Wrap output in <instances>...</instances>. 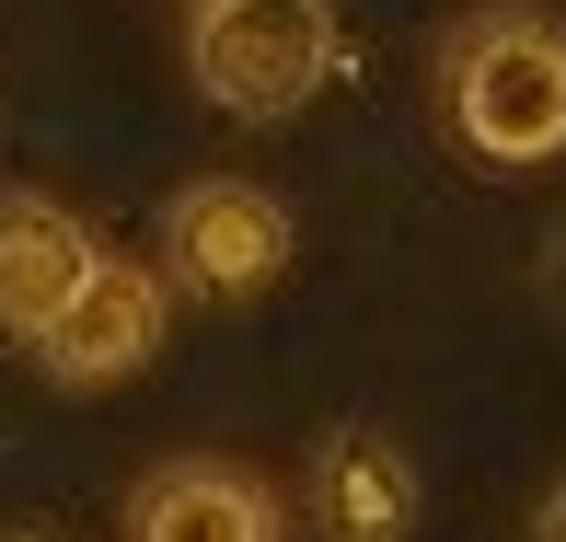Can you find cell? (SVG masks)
I'll return each mask as SVG.
<instances>
[{
    "mask_svg": "<svg viewBox=\"0 0 566 542\" xmlns=\"http://www.w3.org/2000/svg\"><path fill=\"white\" fill-rule=\"evenodd\" d=\"M451 127L485 162H555L566 150V23L555 12H474L440 59Z\"/></svg>",
    "mask_w": 566,
    "mask_h": 542,
    "instance_id": "1",
    "label": "cell"
},
{
    "mask_svg": "<svg viewBox=\"0 0 566 542\" xmlns=\"http://www.w3.org/2000/svg\"><path fill=\"white\" fill-rule=\"evenodd\" d=\"M186 59L220 116H301L336 70V12L324 0H197Z\"/></svg>",
    "mask_w": 566,
    "mask_h": 542,
    "instance_id": "2",
    "label": "cell"
},
{
    "mask_svg": "<svg viewBox=\"0 0 566 542\" xmlns=\"http://www.w3.org/2000/svg\"><path fill=\"white\" fill-rule=\"evenodd\" d=\"M290 209H277L266 185H243V173H209V185H186L174 196V220H163V266L186 277L197 300H254V289H277L290 277Z\"/></svg>",
    "mask_w": 566,
    "mask_h": 542,
    "instance_id": "3",
    "label": "cell"
},
{
    "mask_svg": "<svg viewBox=\"0 0 566 542\" xmlns=\"http://www.w3.org/2000/svg\"><path fill=\"white\" fill-rule=\"evenodd\" d=\"M150 347H163V277L127 266V254H105V266L82 277V300L35 334V358L70 381V393H105V381L150 370Z\"/></svg>",
    "mask_w": 566,
    "mask_h": 542,
    "instance_id": "4",
    "label": "cell"
},
{
    "mask_svg": "<svg viewBox=\"0 0 566 542\" xmlns=\"http://www.w3.org/2000/svg\"><path fill=\"white\" fill-rule=\"evenodd\" d=\"M93 266H105V243H93L59 196H0V334L35 347V334L82 300Z\"/></svg>",
    "mask_w": 566,
    "mask_h": 542,
    "instance_id": "5",
    "label": "cell"
},
{
    "mask_svg": "<svg viewBox=\"0 0 566 542\" xmlns=\"http://www.w3.org/2000/svg\"><path fill=\"white\" fill-rule=\"evenodd\" d=\"M127 542H290L277 497L231 461H163V474L127 497Z\"/></svg>",
    "mask_w": 566,
    "mask_h": 542,
    "instance_id": "6",
    "label": "cell"
},
{
    "mask_svg": "<svg viewBox=\"0 0 566 542\" xmlns=\"http://www.w3.org/2000/svg\"><path fill=\"white\" fill-rule=\"evenodd\" d=\"M313 508H324L336 542H405L417 531V461L381 427H336L313 450Z\"/></svg>",
    "mask_w": 566,
    "mask_h": 542,
    "instance_id": "7",
    "label": "cell"
},
{
    "mask_svg": "<svg viewBox=\"0 0 566 542\" xmlns=\"http://www.w3.org/2000/svg\"><path fill=\"white\" fill-rule=\"evenodd\" d=\"M532 542H566V485L544 497V520H532Z\"/></svg>",
    "mask_w": 566,
    "mask_h": 542,
    "instance_id": "8",
    "label": "cell"
},
{
    "mask_svg": "<svg viewBox=\"0 0 566 542\" xmlns=\"http://www.w3.org/2000/svg\"><path fill=\"white\" fill-rule=\"evenodd\" d=\"M12 542H59V531H12Z\"/></svg>",
    "mask_w": 566,
    "mask_h": 542,
    "instance_id": "9",
    "label": "cell"
}]
</instances>
